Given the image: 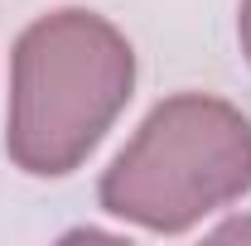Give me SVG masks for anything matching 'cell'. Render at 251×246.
<instances>
[{
	"label": "cell",
	"instance_id": "6da1fadb",
	"mask_svg": "<svg viewBox=\"0 0 251 246\" xmlns=\"http://www.w3.org/2000/svg\"><path fill=\"white\" fill-rule=\"evenodd\" d=\"M135 92V49L97 10H49L15 39L5 154L34 179H63L106 140Z\"/></svg>",
	"mask_w": 251,
	"mask_h": 246
},
{
	"label": "cell",
	"instance_id": "7a4b0ae2",
	"mask_svg": "<svg viewBox=\"0 0 251 246\" xmlns=\"http://www.w3.org/2000/svg\"><path fill=\"white\" fill-rule=\"evenodd\" d=\"M251 193V116L208 92H174L106 164L97 203L116 222L174 237Z\"/></svg>",
	"mask_w": 251,
	"mask_h": 246
},
{
	"label": "cell",
	"instance_id": "3957f363",
	"mask_svg": "<svg viewBox=\"0 0 251 246\" xmlns=\"http://www.w3.org/2000/svg\"><path fill=\"white\" fill-rule=\"evenodd\" d=\"M237 39H242V53L251 63V0H242V10H237Z\"/></svg>",
	"mask_w": 251,
	"mask_h": 246
}]
</instances>
